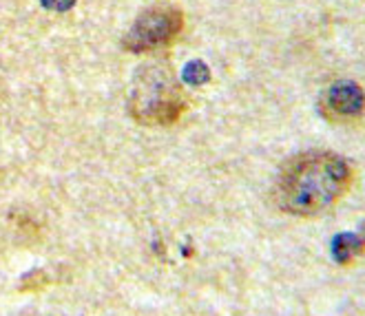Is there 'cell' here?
<instances>
[{"label":"cell","mask_w":365,"mask_h":316,"mask_svg":"<svg viewBox=\"0 0 365 316\" xmlns=\"http://www.w3.org/2000/svg\"><path fill=\"white\" fill-rule=\"evenodd\" d=\"M352 166L330 151H308L292 157L277 177L274 201L292 217H319L350 191Z\"/></svg>","instance_id":"1"},{"label":"cell","mask_w":365,"mask_h":316,"mask_svg":"<svg viewBox=\"0 0 365 316\" xmlns=\"http://www.w3.org/2000/svg\"><path fill=\"white\" fill-rule=\"evenodd\" d=\"M188 109V100L173 69L162 62L142 67L133 78L128 113L142 126H173Z\"/></svg>","instance_id":"2"},{"label":"cell","mask_w":365,"mask_h":316,"mask_svg":"<svg viewBox=\"0 0 365 316\" xmlns=\"http://www.w3.org/2000/svg\"><path fill=\"white\" fill-rule=\"evenodd\" d=\"M184 29V14L173 5H158L142 11L122 38L128 53H151L168 47Z\"/></svg>","instance_id":"3"},{"label":"cell","mask_w":365,"mask_h":316,"mask_svg":"<svg viewBox=\"0 0 365 316\" xmlns=\"http://www.w3.org/2000/svg\"><path fill=\"white\" fill-rule=\"evenodd\" d=\"M319 111L328 122L348 124L363 115V91L356 82L341 80L328 87L319 100Z\"/></svg>","instance_id":"4"},{"label":"cell","mask_w":365,"mask_h":316,"mask_svg":"<svg viewBox=\"0 0 365 316\" xmlns=\"http://www.w3.org/2000/svg\"><path fill=\"white\" fill-rule=\"evenodd\" d=\"M361 252V239L356 235H339L332 243V255L339 263H350Z\"/></svg>","instance_id":"5"},{"label":"cell","mask_w":365,"mask_h":316,"mask_svg":"<svg viewBox=\"0 0 365 316\" xmlns=\"http://www.w3.org/2000/svg\"><path fill=\"white\" fill-rule=\"evenodd\" d=\"M184 80L188 84H192V87H202V84H206L210 80V71L202 60H192L184 69Z\"/></svg>","instance_id":"6"},{"label":"cell","mask_w":365,"mask_h":316,"mask_svg":"<svg viewBox=\"0 0 365 316\" xmlns=\"http://www.w3.org/2000/svg\"><path fill=\"white\" fill-rule=\"evenodd\" d=\"M42 3H45V7H49V9H56V11H64V9L73 7V3H76V0H42Z\"/></svg>","instance_id":"7"}]
</instances>
